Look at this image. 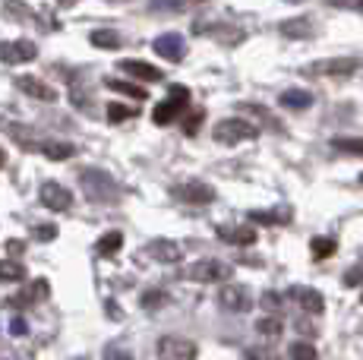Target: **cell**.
Segmentation results:
<instances>
[{
  "label": "cell",
  "instance_id": "4dcf8cb0",
  "mask_svg": "<svg viewBox=\"0 0 363 360\" xmlns=\"http://www.w3.org/2000/svg\"><path fill=\"white\" fill-rule=\"evenodd\" d=\"M0 279L4 281H23L26 279V269H23V262H0Z\"/></svg>",
  "mask_w": 363,
  "mask_h": 360
},
{
  "label": "cell",
  "instance_id": "d590c367",
  "mask_svg": "<svg viewBox=\"0 0 363 360\" xmlns=\"http://www.w3.org/2000/svg\"><path fill=\"white\" fill-rule=\"evenodd\" d=\"M360 281H363V266H354V269H347L345 272V285L347 288H357Z\"/></svg>",
  "mask_w": 363,
  "mask_h": 360
},
{
  "label": "cell",
  "instance_id": "d4e9b609",
  "mask_svg": "<svg viewBox=\"0 0 363 360\" xmlns=\"http://www.w3.org/2000/svg\"><path fill=\"white\" fill-rule=\"evenodd\" d=\"M247 221H259V225H288L291 209H272V212H250Z\"/></svg>",
  "mask_w": 363,
  "mask_h": 360
},
{
  "label": "cell",
  "instance_id": "ac0fdd59",
  "mask_svg": "<svg viewBox=\"0 0 363 360\" xmlns=\"http://www.w3.org/2000/svg\"><path fill=\"white\" fill-rule=\"evenodd\" d=\"M278 32H281L284 38H310L316 29H313L310 16H297V19H284V23L278 26Z\"/></svg>",
  "mask_w": 363,
  "mask_h": 360
},
{
  "label": "cell",
  "instance_id": "4fadbf2b",
  "mask_svg": "<svg viewBox=\"0 0 363 360\" xmlns=\"http://www.w3.org/2000/svg\"><path fill=\"white\" fill-rule=\"evenodd\" d=\"M215 234L234 247H253L256 244V231L250 225H221V227H215Z\"/></svg>",
  "mask_w": 363,
  "mask_h": 360
},
{
  "label": "cell",
  "instance_id": "83f0119b",
  "mask_svg": "<svg viewBox=\"0 0 363 360\" xmlns=\"http://www.w3.org/2000/svg\"><path fill=\"white\" fill-rule=\"evenodd\" d=\"M288 357H291V360H319V351L313 348L310 342H294V344L288 348Z\"/></svg>",
  "mask_w": 363,
  "mask_h": 360
},
{
  "label": "cell",
  "instance_id": "5bb4252c",
  "mask_svg": "<svg viewBox=\"0 0 363 360\" xmlns=\"http://www.w3.org/2000/svg\"><path fill=\"white\" fill-rule=\"evenodd\" d=\"M16 89L26 92L29 99H38V101H57V92H54L48 82L35 79V76H16Z\"/></svg>",
  "mask_w": 363,
  "mask_h": 360
},
{
  "label": "cell",
  "instance_id": "44dd1931",
  "mask_svg": "<svg viewBox=\"0 0 363 360\" xmlns=\"http://www.w3.org/2000/svg\"><path fill=\"white\" fill-rule=\"evenodd\" d=\"M0 127H4L10 136H16V140L23 142V149H29V152H35V149H41V145H45V142H38V136H35L32 130L19 127V123H6V120H0Z\"/></svg>",
  "mask_w": 363,
  "mask_h": 360
},
{
  "label": "cell",
  "instance_id": "d6986e66",
  "mask_svg": "<svg viewBox=\"0 0 363 360\" xmlns=\"http://www.w3.org/2000/svg\"><path fill=\"white\" fill-rule=\"evenodd\" d=\"M206 0H149L152 13H190L193 6H202Z\"/></svg>",
  "mask_w": 363,
  "mask_h": 360
},
{
  "label": "cell",
  "instance_id": "ba28073f",
  "mask_svg": "<svg viewBox=\"0 0 363 360\" xmlns=\"http://www.w3.org/2000/svg\"><path fill=\"white\" fill-rule=\"evenodd\" d=\"M41 206L51 212H67L69 206H73V193L67 190L64 184H54V180H48V184H41Z\"/></svg>",
  "mask_w": 363,
  "mask_h": 360
},
{
  "label": "cell",
  "instance_id": "681fc988",
  "mask_svg": "<svg viewBox=\"0 0 363 360\" xmlns=\"http://www.w3.org/2000/svg\"><path fill=\"white\" fill-rule=\"evenodd\" d=\"M360 303H363V294H360Z\"/></svg>",
  "mask_w": 363,
  "mask_h": 360
},
{
  "label": "cell",
  "instance_id": "f907efd6",
  "mask_svg": "<svg viewBox=\"0 0 363 360\" xmlns=\"http://www.w3.org/2000/svg\"><path fill=\"white\" fill-rule=\"evenodd\" d=\"M360 184H363V177H360Z\"/></svg>",
  "mask_w": 363,
  "mask_h": 360
},
{
  "label": "cell",
  "instance_id": "f1b7e54d",
  "mask_svg": "<svg viewBox=\"0 0 363 360\" xmlns=\"http://www.w3.org/2000/svg\"><path fill=\"white\" fill-rule=\"evenodd\" d=\"M310 253H313V259H329L335 253V240L332 237H313Z\"/></svg>",
  "mask_w": 363,
  "mask_h": 360
},
{
  "label": "cell",
  "instance_id": "60d3db41",
  "mask_svg": "<svg viewBox=\"0 0 363 360\" xmlns=\"http://www.w3.org/2000/svg\"><path fill=\"white\" fill-rule=\"evenodd\" d=\"M294 325H297V332H303V335H316L319 332L316 325H310V322H294Z\"/></svg>",
  "mask_w": 363,
  "mask_h": 360
},
{
  "label": "cell",
  "instance_id": "8fae6325",
  "mask_svg": "<svg viewBox=\"0 0 363 360\" xmlns=\"http://www.w3.org/2000/svg\"><path fill=\"white\" fill-rule=\"evenodd\" d=\"M35 54H38V47L26 38L4 41V45H0V60H4V64H29V60H35Z\"/></svg>",
  "mask_w": 363,
  "mask_h": 360
},
{
  "label": "cell",
  "instance_id": "ee69618b",
  "mask_svg": "<svg viewBox=\"0 0 363 360\" xmlns=\"http://www.w3.org/2000/svg\"><path fill=\"white\" fill-rule=\"evenodd\" d=\"M60 6H73V4H79V0H57Z\"/></svg>",
  "mask_w": 363,
  "mask_h": 360
},
{
  "label": "cell",
  "instance_id": "4316f807",
  "mask_svg": "<svg viewBox=\"0 0 363 360\" xmlns=\"http://www.w3.org/2000/svg\"><path fill=\"white\" fill-rule=\"evenodd\" d=\"M41 152H45V155L51 158V162H64V158H73V155H76V145L51 140V142H45V145H41Z\"/></svg>",
  "mask_w": 363,
  "mask_h": 360
},
{
  "label": "cell",
  "instance_id": "b9f144b4",
  "mask_svg": "<svg viewBox=\"0 0 363 360\" xmlns=\"http://www.w3.org/2000/svg\"><path fill=\"white\" fill-rule=\"evenodd\" d=\"M23 247H26L23 240H10V244H6V250H10V256H13V253L19 256V253H23Z\"/></svg>",
  "mask_w": 363,
  "mask_h": 360
},
{
  "label": "cell",
  "instance_id": "7402d4cb",
  "mask_svg": "<svg viewBox=\"0 0 363 360\" xmlns=\"http://www.w3.org/2000/svg\"><path fill=\"white\" fill-rule=\"evenodd\" d=\"M104 86L114 89V92L127 95V99H136V101H145V89L136 86V82H127V79H114V76H104Z\"/></svg>",
  "mask_w": 363,
  "mask_h": 360
},
{
  "label": "cell",
  "instance_id": "8d00e7d4",
  "mask_svg": "<svg viewBox=\"0 0 363 360\" xmlns=\"http://www.w3.org/2000/svg\"><path fill=\"white\" fill-rule=\"evenodd\" d=\"M35 237H38V240H54V237H57V227H54V225H38V227H35Z\"/></svg>",
  "mask_w": 363,
  "mask_h": 360
},
{
  "label": "cell",
  "instance_id": "e575fe53",
  "mask_svg": "<svg viewBox=\"0 0 363 360\" xmlns=\"http://www.w3.org/2000/svg\"><path fill=\"white\" fill-rule=\"evenodd\" d=\"M262 307L269 310V313H278V310H281V294H275V291H265V294H262Z\"/></svg>",
  "mask_w": 363,
  "mask_h": 360
},
{
  "label": "cell",
  "instance_id": "d6a6232c",
  "mask_svg": "<svg viewBox=\"0 0 363 360\" xmlns=\"http://www.w3.org/2000/svg\"><path fill=\"white\" fill-rule=\"evenodd\" d=\"M202 120H206V111H193V114L184 120V133L186 136H196L199 127H202Z\"/></svg>",
  "mask_w": 363,
  "mask_h": 360
},
{
  "label": "cell",
  "instance_id": "f6af8a7d",
  "mask_svg": "<svg viewBox=\"0 0 363 360\" xmlns=\"http://www.w3.org/2000/svg\"><path fill=\"white\" fill-rule=\"evenodd\" d=\"M4 162H6V155H4V149H0V168H4Z\"/></svg>",
  "mask_w": 363,
  "mask_h": 360
},
{
  "label": "cell",
  "instance_id": "7c38bea8",
  "mask_svg": "<svg viewBox=\"0 0 363 360\" xmlns=\"http://www.w3.org/2000/svg\"><path fill=\"white\" fill-rule=\"evenodd\" d=\"M291 297L300 303V310H306L310 316H319L325 310V297L319 294L316 288H306V285H294L291 288Z\"/></svg>",
  "mask_w": 363,
  "mask_h": 360
},
{
  "label": "cell",
  "instance_id": "836d02e7",
  "mask_svg": "<svg viewBox=\"0 0 363 360\" xmlns=\"http://www.w3.org/2000/svg\"><path fill=\"white\" fill-rule=\"evenodd\" d=\"M164 300H167L164 291H145V294H143V307L145 310H158Z\"/></svg>",
  "mask_w": 363,
  "mask_h": 360
},
{
  "label": "cell",
  "instance_id": "cb8c5ba5",
  "mask_svg": "<svg viewBox=\"0 0 363 360\" xmlns=\"http://www.w3.org/2000/svg\"><path fill=\"white\" fill-rule=\"evenodd\" d=\"M95 47H101V51H117L121 47V35H117L114 29H95L92 35H89Z\"/></svg>",
  "mask_w": 363,
  "mask_h": 360
},
{
  "label": "cell",
  "instance_id": "9c48e42d",
  "mask_svg": "<svg viewBox=\"0 0 363 360\" xmlns=\"http://www.w3.org/2000/svg\"><path fill=\"white\" fill-rule=\"evenodd\" d=\"M218 303L225 310H231V313H247V310L253 307V294L243 285H225L218 294Z\"/></svg>",
  "mask_w": 363,
  "mask_h": 360
},
{
  "label": "cell",
  "instance_id": "7dc6e473",
  "mask_svg": "<svg viewBox=\"0 0 363 360\" xmlns=\"http://www.w3.org/2000/svg\"><path fill=\"white\" fill-rule=\"evenodd\" d=\"M357 10H360V13H363V0H357Z\"/></svg>",
  "mask_w": 363,
  "mask_h": 360
},
{
  "label": "cell",
  "instance_id": "1f68e13d",
  "mask_svg": "<svg viewBox=\"0 0 363 360\" xmlns=\"http://www.w3.org/2000/svg\"><path fill=\"white\" fill-rule=\"evenodd\" d=\"M256 332H259V335H281V322H278L275 316H262V320L256 322Z\"/></svg>",
  "mask_w": 363,
  "mask_h": 360
},
{
  "label": "cell",
  "instance_id": "f35d334b",
  "mask_svg": "<svg viewBox=\"0 0 363 360\" xmlns=\"http://www.w3.org/2000/svg\"><path fill=\"white\" fill-rule=\"evenodd\" d=\"M104 357H108V360H133V354H130V351H123V348H114V344H111V348L104 351Z\"/></svg>",
  "mask_w": 363,
  "mask_h": 360
},
{
  "label": "cell",
  "instance_id": "bcb514c9",
  "mask_svg": "<svg viewBox=\"0 0 363 360\" xmlns=\"http://www.w3.org/2000/svg\"><path fill=\"white\" fill-rule=\"evenodd\" d=\"M111 4H130V0H111Z\"/></svg>",
  "mask_w": 363,
  "mask_h": 360
},
{
  "label": "cell",
  "instance_id": "7a4b0ae2",
  "mask_svg": "<svg viewBox=\"0 0 363 360\" xmlns=\"http://www.w3.org/2000/svg\"><path fill=\"white\" fill-rule=\"evenodd\" d=\"M212 136H215V142H221V145H237V142L256 140V136H259V127L243 120V117H225V120L215 123Z\"/></svg>",
  "mask_w": 363,
  "mask_h": 360
},
{
  "label": "cell",
  "instance_id": "74e56055",
  "mask_svg": "<svg viewBox=\"0 0 363 360\" xmlns=\"http://www.w3.org/2000/svg\"><path fill=\"white\" fill-rule=\"evenodd\" d=\"M247 360H275V354H272V348H250Z\"/></svg>",
  "mask_w": 363,
  "mask_h": 360
},
{
  "label": "cell",
  "instance_id": "3957f363",
  "mask_svg": "<svg viewBox=\"0 0 363 360\" xmlns=\"http://www.w3.org/2000/svg\"><path fill=\"white\" fill-rule=\"evenodd\" d=\"M186 105H190V89L186 86H171L167 99L162 101V105H155V111H152V120H155L158 127H167V123H174L180 114H184Z\"/></svg>",
  "mask_w": 363,
  "mask_h": 360
},
{
  "label": "cell",
  "instance_id": "8992f818",
  "mask_svg": "<svg viewBox=\"0 0 363 360\" xmlns=\"http://www.w3.org/2000/svg\"><path fill=\"white\" fill-rule=\"evenodd\" d=\"M171 196L177 199V203H186V206H208L215 203V186L208 184H199V180H186V184H177L171 190Z\"/></svg>",
  "mask_w": 363,
  "mask_h": 360
},
{
  "label": "cell",
  "instance_id": "5b68a950",
  "mask_svg": "<svg viewBox=\"0 0 363 360\" xmlns=\"http://www.w3.org/2000/svg\"><path fill=\"white\" fill-rule=\"evenodd\" d=\"M186 279L202 281V285H215V281H228L231 279V266L221 259H199L186 269Z\"/></svg>",
  "mask_w": 363,
  "mask_h": 360
},
{
  "label": "cell",
  "instance_id": "277c9868",
  "mask_svg": "<svg viewBox=\"0 0 363 360\" xmlns=\"http://www.w3.org/2000/svg\"><path fill=\"white\" fill-rule=\"evenodd\" d=\"M360 70L357 57H329V60H316V64L306 67V76H335V79H347Z\"/></svg>",
  "mask_w": 363,
  "mask_h": 360
},
{
  "label": "cell",
  "instance_id": "e0dca14e",
  "mask_svg": "<svg viewBox=\"0 0 363 360\" xmlns=\"http://www.w3.org/2000/svg\"><path fill=\"white\" fill-rule=\"evenodd\" d=\"M149 256L158 262H180L184 259V250H180V244H174V240H152Z\"/></svg>",
  "mask_w": 363,
  "mask_h": 360
},
{
  "label": "cell",
  "instance_id": "7bdbcfd3",
  "mask_svg": "<svg viewBox=\"0 0 363 360\" xmlns=\"http://www.w3.org/2000/svg\"><path fill=\"white\" fill-rule=\"evenodd\" d=\"M325 4H329V6H351L354 0H325Z\"/></svg>",
  "mask_w": 363,
  "mask_h": 360
},
{
  "label": "cell",
  "instance_id": "ffe728a7",
  "mask_svg": "<svg viewBox=\"0 0 363 360\" xmlns=\"http://www.w3.org/2000/svg\"><path fill=\"white\" fill-rule=\"evenodd\" d=\"M281 108H288V111H306L313 105V95L306 92V89H288V92H281Z\"/></svg>",
  "mask_w": 363,
  "mask_h": 360
},
{
  "label": "cell",
  "instance_id": "52a82bcc",
  "mask_svg": "<svg viewBox=\"0 0 363 360\" xmlns=\"http://www.w3.org/2000/svg\"><path fill=\"white\" fill-rule=\"evenodd\" d=\"M158 357L162 360H196V344L177 335H164L158 342Z\"/></svg>",
  "mask_w": 363,
  "mask_h": 360
},
{
  "label": "cell",
  "instance_id": "ab89813d",
  "mask_svg": "<svg viewBox=\"0 0 363 360\" xmlns=\"http://www.w3.org/2000/svg\"><path fill=\"white\" fill-rule=\"evenodd\" d=\"M26 332H29V329H26V320H19V316H16V320L10 322V335H26Z\"/></svg>",
  "mask_w": 363,
  "mask_h": 360
},
{
  "label": "cell",
  "instance_id": "f546056e",
  "mask_svg": "<svg viewBox=\"0 0 363 360\" xmlns=\"http://www.w3.org/2000/svg\"><path fill=\"white\" fill-rule=\"evenodd\" d=\"M130 117H136V108H130V105H121V101H111V105H108V120H111V123L130 120Z\"/></svg>",
  "mask_w": 363,
  "mask_h": 360
},
{
  "label": "cell",
  "instance_id": "c3c4849f",
  "mask_svg": "<svg viewBox=\"0 0 363 360\" xmlns=\"http://www.w3.org/2000/svg\"><path fill=\"white\" fill-rule=\"evenodd\" d=\"M288 4H303V0H288Z\"/></svg>",
  "mask_w": 363,
  "mask_h": 360
},
{
  "label": "cell",
  "instance_id": "9a60e30c",
  "mask_svg": "<svg viewBox=\"0 0 363 360\" xmlns=\"http://www.w3.org/2000/svg\"><path fill=\"white\" fill-rule=\"evenodd\" d=\"M117 70H123L127 76H133V79H143V82H162L164 73L158 70V67L145 64V60H121V67Z\"/></svg>",
  "mask_w": 363,
  "mask_h": 360
},
{
  "label": "cell",
  "instance_id": "2e32d148",
  "mask_svg": "<svg viewBox=\"0 0 363 360\" xmlns=\"http://www.w3.org/2000/svg\"><path fill=\"white\" fill-rule=\"evenodd\" d=\"M193 29H196L199 35H212V38L225 41V45H240L243 35H247V32L237 29V26H199V23H196Z\"/></svg>",
  "mask_w": 363,
  "mask_h": 360
},
{
  "label": "cell",
  "instance_id": "603a6c76",
  "mask_svg": "<svg viewBox=\"0 0 363 360\" xmlns=\"http://www.w3.org/2000/svg\"><path fill=\"white\" fill-rule=\"evenodd\" d=\"M332 149L341 152V155L363 158V140H360V136H335V140H332Z\"/></svg>",
  "mask_w": 363,
  "mask_h": 360
},
{
  "label": "cell",
  "instance_id": "484cf974",
  "mask_svg": "<svg viewBox=\"0 0 363 360\" xmlns=\"http://www.w3.org/2000/svg\"><path fill=\"white\" fill-rule=\"evenodd\" d=\"M121 247H123V234L121 231H108V234H101L99 237L95 250H99V256H114Z\"/></svg>",
  "mask_w": 363,
  "mask_h": 360
},
{
  "label": "cell",
  "instance_id": "30bf717a",
  "mask_svg": "<svg viewBox=\"0 0 363 360\" xmlns=\"http://www.w3.org/2000/svg\"><path fill=\"white\" fill-rule=\"evenodd\" d=\"M152 47H155L158 57L171 60V64L184 60V54H186V41H184V35H177V32H164V35H158L155 41H152Z\"/></svg>",
  "mask_w": 363,
  "mask_h": 360
},
{
  "label": "cell",
  "instance_id": "6da1fadb",
  "mask_svg": "<svg viewBox=\"0 0 363 360\" xmlns=\"http://www.w3.org/2000/svg\"><path fill=\"white\" fill-rule=\"evenodd\" d=\"M79 186L82 193H86L92 203H117V196H121V186L114 184V177L108 174V171L101 168H86L79 171Z\"/></svg>",
  "mask_w": 363,
  "mask_h": 360
}]
</instances>
